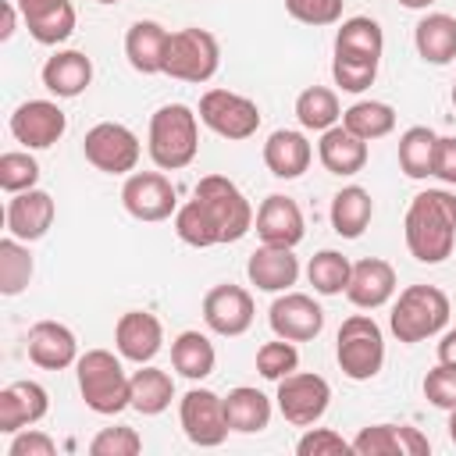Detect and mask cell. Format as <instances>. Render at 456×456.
Returning a JSON list of instances; mask_svg holds the SVG:
<instances>
[{"label": "cell", "instance_id": "1", "mask_svg": "<svg viewBox=\"0 0 456 456\" xmlns=\"http://www.w3.org/2000/svg\"><path fill=\"white\" fill-rule=\"evenodd\" d=\"M406 249L420 264H442L456 246V192L424 189L410 200L403 221Z\"/></svg>", "mask_w": 456, "mask_h": 456}, {"label": "cell", "instance_id": "2", "mask_svg": "<svg viewBox=\"0 0 456 456\" xmlns=\"http://www.w3.org/2000/svg\"><path fill=\"white\" fill-rule=\"evenodd\" d=\"M146 153L160 171H182L200 153V114L185 103H164L150 118Z\"/></svg>", "mask_w": 456, "mask_h": 456}, {"label": "cell", "instance_id": "3", "mask_svg": "<svg viewBox=\"0 0 456 456\" xmlns=\"http://www.w3.org/2000/svg\"><path fill=\"white\" fill-rule=\"evenodd\" d=\"M75 374H78V392L93 413L114 417L132 406L128 374L110 349H86L75 363Z\"/></svg>", "mask_w": 456, "mask_h": 456}, {"label": "cell", "instance_id": "4", "mask_svg": "<svg viewBox=\"0 0 456 456\" xmlns=\"http://www.w3.org/2000/svg\"><path fill=\"white\" fill-rule=\"evenodd\" d=\"M445 324H449V296L438 285H406L388 314L392 335L406 346L438 335Z\"/></svg>", "mask_w": 456, "mask_h": 456}, {"label": "cell", "instance_id": "5", "mask_svg": "<svg viewBox=\"0 0 456 456\" xmlns=\"http://www.w3.org/2000/svg\"><path fill=\"white\" fill-rule=\"evenodd\" d=\"M335 360L346 378L370 381L385 367V335L370 314H353L342 321L335 338Z\"/></svg>", "mask_w": 456, "mask_h": 456}, {"label": "cell", "instance_id": "6", "mask_svg": "<svg viewBox=\"0 0 456 456\" xmlns=\"http://www.w3.org/2000/svg\"><path fill=\"white\" fill-rule=\"evenodd\" d=\"M192 200H200V207H203L207 217L214 221L221 246H224V242H239V239L253 228V221H256V214H253L249 200L242 196V189H239L232 178H224V175H207V178H200L196 189H192Z\"/></svg>", "mask_w": 456, "mask_h": 456}, {"label": "cell", "instance_id": "7", "mask_svg": "<svg viewBox=\"0 0 456 456\" xmlns=\"http://www.w3.org/2000/svg\"><path fill=\"white\" fill-rule=\"evenodd\" d=\"M221 68V46L214 32L207 28H178L167 36V53H164V75L200 86L210 82Z\"/></svg>", "mask_w": 456, "mask_h": 456}, {"label": "cell", "instance_id": "8", "mask_svg": "<svg viewBox=\"0 0 456 456\" xmlns=\"http://www.w3.org/2000/svg\"><path fill=\"white\" fill-rule=\"evenodd\" d=\"M200 121L214 135H221L228 142H242V139L256 135V128H260V107L249 96H242V93L207 89L200 96Z\"/></svg>", "mask_w": 456, "mask_h": 456}, {"label": "cell", "instance_id": "9", "mask_svg": "<svg viewBox=\"0 0 456 456\" xmlns=\"http://www.w3.org/2000/svg\"><path fill=\"white\" fill-rule=\"evenodd\" d=\"M82 153L103 175H132L135 164H139V157H142V146H139V135L128 125H121V121H100V125H93L86 132Z\"/></svg>", "mask_w": 456, "mask_h": 456}, {"label": "cell", "instance_id": "10", "mask_svg": "<svg viewBox=\"0 0 456 456\" xmlns=\"http://www.w3.org/2000/svg\"><path fill=\"white\" fill-rule=\"evenodd\" d=\"M278 413L296 424V428H310L328 413L331 403V385L321 374L310 370H292L289 378L278 381Z\"/></svg>", "mask_w": 456, "mask_h": 456}, {"label": "cell", "instance_id": "11", "mask_svg": "<svg viewBox=\"0 0 456 456\" xmlns=\"http://www.w3.org/2000/svg\"><path fill=\"white\" fill-rule=\"evenodd\" d=\"M178 420L185 438L200 449H217L232 431L224 417V399L210 388H189L178 403Z\"/></svg>", "mask_w": 456, "mask_h": 456}, {"label": "cell", "instance_id": "12", "mask_svg": "<svg viewBox=\"0 0 456 456\" xmlns=\"http://www.w3.org/2000/svg\"><path fill=\"white\" fill-rule=\"evenodd\" d=\"M121 203L135 221L153 224V221H167L178 210V192L160 167L157 171H132V175H125Z\"/></svg>", "mask_w": 456, "mask_h": 456}, {"label": "cell", "instance_id": "13", "mask_svg": "<svg viewBox=\"0 0 456 456\" xmlns=\"http://www.w3.org/2000/svg\"><path fill=\"white\" fill-rule=\"evenodd\" d=\"M253 317H256V306H253V296L242 285L224 281V285H214L203 296V324L214 335H224V338L246 335Z\"/></svg>", "mask_w": 456, "mask_h": 456}, {"label": "cell", "instance_id": "14", "mask_svg": "<svg viewBox=\"0 0 456 456\" xmlns=\"http://www.w3.org/2000/svg\"><path fill=\"white\" fill-rule=\"evenodd\" d=\"M68 132V118L53 100H25L11 114V135L25 150H50Z\"/></svg>", "mask_w": 456, "mask_h": 456}, {"label": "cell", "instance_id": "15", "mask_svg": "<svg viewBox=\"0 0 456 456\" xmlns=\"http://www.w3.org/2000/svg\"><path fill=\"white\" fill-rule=\"evenodd\" d=\"M267 324L278 338L289 342H310L321 335L324 328V310L314 303V296L306 292H281L271 310H267Z\"/></svg>", "mask_w": 456, "mask_h": 456}, {"label": "cell", "instance_id": "16", "mask_svg": "<svg viewBox=\"0 0 456 456\" xmlns=\"http://www.w3.org/2000/svg\"><path fill=\"white\" fill-rule=\"evenodd\" d=\"M53 217H57V203H53V196H50L46 189H25V192H14V196L7 200V214H4V221H7V235L21 239V242H36V239H43V235L50 232Z\"/></svg>", "mask_w": 456, "mask_h": 456}, {"label": "cell", "instance_id": "17", "mask_svg": "<svg viewBox=\"0 0 456 456\" xmlns=\"http://www.w3.org/2000/svg\"><path fill=\"white\" fill-rule=\"evenodd\" d=\"M256 235L260 242L267 246H299L303 235H306V221H303V210L292 196H281V192H271L260 207H256Z\"/></svg>", "mask_w": 456, "mask_h": 456}, {"label": "cell", "instance_id": "18", "mask_svg": "<svg viewBox=\"0 0 456 456\" xmlns=\"http://www.w3.org/2000/svg\"><path fill=\"white\" fill-rule=\"evenodd\" d=\"M114 346H118L121 360L150 363L164 346V328L150 310H128L114 324Z\"/></svg>", "mask_w": 456, "mask_h": 456}, {"label": "cell", "instance_id": "19", "mask_svg": "<svg viewBox=\"0 0 456 456\" xmlns=\"http://www.w3.org/2000/svg\"><path fill=\"white\" fill-rule=\"evenodd\" d=\"M353 452L360 456H424L431 442L410 424H367L353 438Z\"/></svg>", "mask_w": 456, "mask_h": 456}, {"label": "cell", "instance_id": "20", "mask_svg": "<svg viewBox=\"0 0 456 456\" xmlns=\"http://www.w3.org/2000/svg\"><path fill=\"white\" fill-rule=\"evenodd\" d=\"M28 360L43 370H64L78 363V338L61 321H36L28 328Z\"/></svg>", "mask_w": 456, "mask_h": 456}, {"label": "cell", "instance_id": "21", "mask_svg": "<svg viewBox=\"0 0 456 456\" xmlns=\"http://www.w3.org/2000/svg\"><path fill=\"white\" fill-rule=\"evenodd\" d=\"M50 395L39 381H11L0 392V431L18 435L21 428H32L46 417Z\"/></svg>", "mask_w": 456, "mask_h": 456}, {"label": "cell", "instance_id": "22", "mask_svg": "<svg viewBox=\"0 0 456 456\" xmlns=\"http://www.w3.org/2000/svg\"><path fill=\"white\" fill-rule=\"evenodd\" d=\"M395 296V267L381 256H367L353 264L349 285H346V299L360 310H378Z\"/></svg>", "mask_w": 456, "mask_h": 456}, {"label": "cell", "instance_id": "23", "mask_svg": "<svg viewBox=\"0 0 456 456\" xmlns=\"http://www.w3.org/2000/svg\"><path fill=\"white\" fill-rule=\"evenodd\" d=\"M246 274L260 292H289L299 278V256L289 246H256L246 260Z\"/></svg>", "mask_w": 456, "mask_h": 456}, {"label": "cell", "instance_id": "24", "mask_svg": "<svg viewBox=\"0 0 456 456\" xmlns=\"http://www.w3.org/2000/svg\"><path fill=\"white\" fill-rule=\"evenodd\" d=\"M39 78L57 100H75L93 82V61L82 50H57L53 57H46Z\"/></svg>", "mask_w": 456, "mask_h": 456}, {"label": "cell", "instance_id": "25", "mask_svg": "<svg viewBox=\"0 0 456 456\" xmlns=\"http://www.w3.org/2000/svg\"><path fill=\"white\" fill-rule=\"evenodd\" d=\"M167 28L160 21H132L125 32V57L139 75H164V53H167Z\"/></svg>", "mask_w": 456, "mask_h": 456}, {"label": "cell", "instance_id": "26", "mask_svg": "<svg viewBox=\"0 0 456 456\" xmlns=\"http://www.w3.org/2000/svg\"><path fill=\"white\" fill-rule=\"evenodd\" d=\"M317 157H321L328 175L349 178V175H360L367 167V142L360 135H353L346 125H331L328 132H321Z\"/></svg>", "mask_w": 456, "mask_h": 456}, {"label": "cell", "instance_id": "27", "mask_svg": "<svg viewBox=\"0 0 456 456\" xmlns=\"http://www.w3.org/2000/svg\"><path fill=\"white\" fill-rule=\"evenodd\" d=\"M314 160V146L296 128H278L264 142V164L274 178H299Z\"/></svg>", "mask_w": 456, "mask_h": 456}, {"label": "cell", "instance_id": "28", "mask_svg": "<svg viewBox=\"0 0 456 456\" xmlns=\"http://www.w3.org/2000/svg\"><path fill=\"white\" fill-rule=\"evenodd\" d=\"M25 18V28L36 43L43 46H57L75 32V7L71 0H43L32 7H18Z\"/></svg>", "mask_w": 456, "mask_h": 456}, {"label": "cell", "instance_id": "29", "mask_svg": "<svg viewBox=\"0 0 456 456\" xmlns=\"http://www.w3.org/2000/svg\"><path fill=\"white\" fill-rule=\"evenodd\" d=\"M413 46L420 53V61L442 68V64H452L456 61V18L452 14H424L417 25H413Z\"/></svg>", "mask_w": 456, "mask_h": 456}, {"label": "cell", "instance_id": "30", "mask_svg": "<svg viewBox=\"0 0 456 456\" xmlns=\"http://www.w3.org/2000/svg\"><path fill=\"white\" fill-rule=\"evenodd\" d=\"M381 50H385V32L374 18L367 14H356V18H346L335 32V57H346V61H374L381 64Z\"/></svg>", "mask_w": 456, "mask_h": 456}, {"label": "cell", "instance_id": "31", "mask_svg": "<svg viewBox=\"0 0 456 456\" xmlns=\"http://www.w3.org/2000/svg\"><path fill=\"white\" fill-rule=\"evenodd\" d=\"M128 395H132V410L142 417H157L171 406L175 399V381L167 370L153 367V363H139L135 374H128Z\"/></svg>", "mask_w": 456, "mask_h": 456}, {"label": "cell", "instance_id": "32", "mask_svg": "<svg viewBox=\"0 0 456 456\" xmlns=\"http://www.w3.org/2000/svg\"><path fill=\"white\" fill-rule=\"evenodd\" d=\"M331 228L335 235L342 239H360L363 228L370 224L374 217V200L363 185H342L335 196H331Z\"/></svg>", "mask_w": 456, "mask_h": 456}, {"label": "cell", "instance_id": "33", "mask_svg": "<svg viewBox=\"0 0 456 456\" xmlns=\"http://www.w3.org/2000/svg\"><path fill=\"white\" fill-rule=\"evenodd\" d=\"M224 417H228V428L239 431V435H256L271 424V399L260 392V388H249V385H239L224 395Z\"/></svg>", "mask_w": 456, "mask_h": 456}, {"label": "cell", "instance_id": "34", "mask_svg": "<svg viewBox=\"0 0 456 456\" xmlns=\"http://www.w3.org/2000/svg\"><path fill=\"white\" fill-rule=\"evenodd\" d=\"M171 363L182 378L189 381H203L207 374H214V363H217V353H214V342L203 335V331H182L175 342H171Z\"/></svg>", "mask_w": 456, "mask_h": 456}, {"label": "cell", "instance_id": "35", "mask_svg": "<svg viewBox=\"0 0 456 456\" xmlns=\"http://www.w3.org/2000/svg\"><path fill=\"white\" fill-rule=\"evenodd\" d=\"M435 150H438V135L428 125H413L399 135V167L406 178H428L435 175Z\"/></svg>", "mask_w": 456, "mask_h": 456}, {"label": "cell", "instance_id": "36", "mask_svg": "<svg viewBox=\"0 0 456 456\" xmlns=\"http://www.w3.org/2000/svg\"><path fill=\"white\" fill-rule=\"evenodd\" d=\"M296 118L306 132H328L331 125L342 121V107H338V96L335 89L328 86H306L299 96H296Z\"/></svg>", "mask_w": 456, "mask_h": 456}, {"label": "cell", "instance_id": "37", "mask_svg": "<svg viewBox=\"0 0 456 456\" xmlns=\"http://www.w3.org/2000/svg\"><path fill=\"white\" fill-rule=\"evenodd\" d=\"M342 125H346L353 135H360L363 142L385 139V135L395 128V110H392V103H385V100H356L353 107L342 110Z\"/></svg>", "mask_w": 456, "mask_h": 456}, {"label": "cell", "instance_id": "38", "mask_svg": "<svg viewBox=\"0 0 456 456\" xmlns=\"http://www.w3.org/2000/svg\"><path fill=\"white\" fill-rule=\"evenodd\" d=\"M349 274H353V264L338 249H321L306 264V278L317 296H342L349 285Z\"/></svg>", "mask_w": 456, "mask_h": 456}, {"label": "cell", "instance_id": "39", "mask_svg": "<svg viewBox=\"0 0 456 456\" xmlns=\"http://www.w3.org/2000/svg\"><path fill=\"white\" fill-rule=\"evenodd\" d=\"M32 253L21 239L7 235L0 239V292L4 296H18L25 292V285L32 281Z\"/></svg>", "mask_w": 456, "mask_h": 456}, {"label": "cell", "instance_id": "40", "mask_svg": "<svg viewBox=\"0 0 456 456\" xmlns=\"http://www.w3.org/2000/svg\"><path fill=\"white\" fill-rule=\"evenodd\" d=\"M175 232L185 246H196V249H207V246H221L217 239V228L214 221L207 217V210L200 207V200H189L175 210Z\"/></svg>", "mask_w": 456, "mask_h": 456}, {"label": "cell", "instance_id": "41", "mask_svg": "<svg viewBox=\"0 0 456 456\" xmlns=\"http://www.w3.org/2000/svg\"><path fill=\"white\" fill-rule=\"evenodd\" d=\"M36 182H39V160L28 150H7L0 157V189L7 196L36 189Z\"/></svg>", "mask_w": 456, "mask_h": 456}, {"label": "cell", "instance_id": "42", "mask_svg": "<svg viewBox=\"0 0 456 456\" xmlns=\"http://www.w3.org/2000/svg\"><path fill=\"white\" fill-rule=\"evenodd\" d=\"M256 370H260V378H267V381H281V378H289L292 370H299V349H296L289 338L264 342V346L256 349Z\"/></svg>", "mask_w": 456, "mask_h": 456}, {"label": "cell", "instance_id": "43", "mask_svg": "<svg viewBox=\"0 0 456 456\" xmlns=\"http://www.w3.org/2000/svg\"><path fill=\"white\" fill-rule=\"evenodd\" d=\"M89 452H93V456H135V452H142V438H139V431L128 428V424L103 428V431L89 442Z\"/></svg>", "mask_w": 456, "mask_h": 456}, {"label": "cell", "instance_id": "44", "mask_svg": "<svg viewBox=\"0 0 456 456\" xmlns=\"http://www.w3.org/2000/svg\"><path fill=\"white\" fill-rule=\"evenodd\" d=\"M342 4L346 0H285V11L303 25L324 28V25L342 21Z\"/></svg>", "mask_w": 456, "mask_h": 456}, {"label": "cell", "instance_id": "45", "mask_svg": "<svg viewBox=\"0 0 456 456\" xmlns=\"http://www.w3.org/2000/svg\"><path fill=\"white\" fill-rule=\"evenodd\" d=\"M296 452L299 456H346L353 452V442H346L338 431L331 428H306V435L296 442Z\"/></svg>", "mask_w": 456, "mask_h": 456}, {"label": "cell", "instance_id": "46", "mask_svg": "<svg viewBox=\"0 0 456 456\" xmlns=\"http://www.w3.org/2000/svg\"><path fill=\"white\" fill-rule=\"evenodd\" d=\"M331 75H335V86L338 89L363 93L378 78V64L374 61H346V57H335L331 61Z\"/></svg>", "mask_w": 456, "mask_h": 456}, {"label": "cell", "instance_id": "47", "mask_svg": "<svg viewBox=\"0 0 456 456\" xmlns=\"http://www.w3.org/2000/svg\"><path fill=\"white\" fill-rule=\"evenodd\" d=\"M424 395H428L431 406L449 413L456 406V367H449V363L431 367L428 378H424Z\"/></svg>", "mask_w": 456, "mask_h": 456}, {"label": "cell", "instance_id": "48", "mask_svg": "<svg viewBox=\"0 0 456 456\" xmlns=\"http://www.w3.org/2000/svg\"><path fill=\"white\" fill-rule=\"evenodd\" d=\"M53 452H57L53 438L43 431H32V428H21L7 445V456H53Z\"/></svg>", "mask_w": 456, "mask_h": 456}, {"label": "cell", "instance_id": "49", "mask_svg": "<svg viewBox=\"0 0 456 456\" xmlns=\"http://www.w3.org/2000/svg\"><path fill=\"white\" fill-rule=\"evenodd\" d=\"M435 178L445 185H456V135H438V150H435Z\"/></svg>", "mask_w": 456, "mask_h": 456}, {"label": "cell", "instance_id": "50", "mask_svg": "<svg viewBox=\"0 0 456 456\" xmlns=\"http://www.w3.org/2000/svg\"><path fill=\"white\" fill-rule=\"evenodd\" d=\"M438 363L456 367V328H449V331L438 338Z\"/></svg>", "mask_w": 456, "mask_h": 456}, {"label": "cell", "instance_id": "51", "mask_svg": "<svg viewBox=\"0 0 456 456\" xmlns=\"http://www.w3.org/2000/svg\"><path fill=\"white\" fill-rule=\"evenodd\" d=\"M18 4H4V25H0V39H11L14 36V21H18Z\"/></svg>", "mask_w": 456, "mask_h": 456}, {"label": "cell", "instance_id": "52", "mask_svg": "<svg viewBox=\"0 0 456 456\" xmlns=\"http://www.w3.org/2000/svg\"><path fill=\"white\" fill-rule=\"evenodd\" d=\"M395 4H403V7H410V11H424V7H431L435 0H395Z\"/></svg>", "mask_w": 456, "mask_h": 456}, {"label": "cell", "instance_id": "53", "mask_svg": "<svg viewBox=\"0 0 456 456\" xmlns=\"http://www.w3.org/2000/svg\"><path fill=\"white\" fill-rule=\"evenodd\" d=\"M449 438H452V445H456V406L449 410Z\"/></svg>", "mask_w": 456, "mask_h": 456}, {"label": "cell", "instance_id": "54", "mask_svg": "<svg viewBox=\"0 0 456 456\" xmlns=\"http://www.w3.org/2000/svg\"><path fill=\"white\" fill-rule=\"evenodd\" d=\"M96 4H121V0H96Z\"/></svg>", "mask_w": 456, "mask_h": 456}, {"label": "cell", "instance_id": "55", "mask_svg": "<svg viewBox=\"0 0 456 456\" xmlns=\"http://www.w3.org/2000/svg\"><path fill=\"white\" fill-rule=\"evenodd\" d=\"M452 107H456V82H452Z\"/></svg>", "mask_w": 456, "mask_h": 456}]
</instances>
